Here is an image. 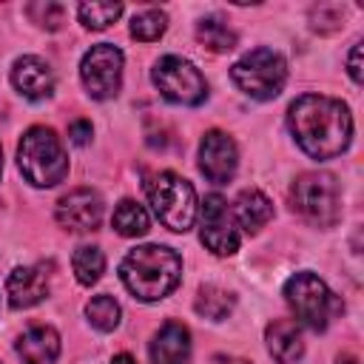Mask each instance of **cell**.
Listing matches in <instances>:
<instances>
[{"mask_svg":"<svg viewBox=\"0 0 364 364\" xmlns=\"http://www.w3.org/2000/svg\"><path fill=\"white\" fill-rule=\"evenodd\" d=\"M210 364H250V361H245V358H236V355H213L210 358Z\"/></svg>","mask_w":364,"mask_h":364,"instance_id":"f1b7e54d","label":"cell"},{"mask_svg":"<svg viewBox=\"0 0 364 364\" xmlns=\"http://www.w3.org/2000/svg\"><path fill=\"white\" fill-rule=\"evenodd\" d=\"M11 85L31 102H40V100H48L54 94V71L46 60L34 57V54H26L20 60H14V68H11Z\"/></svg>","mask_w":364,"mask_h":364,"instance_id":"4fadbf2b","label":"cell"},{"mask_svg":"<svg viewBox=\"0 0 364 364\" xmlns=\"http://www.w3.org/2000/svg\"><path fill=\"white\" fill-rule=\"evenodd\" d=\"M6 296H9V304L14 310H23V307H34L37 301H43L48 296V273L46 267H17L9 273L6 279Z\"/></svg>","mask_w":364,"mask_h":364,"instance_id":"5bb4252c","label":"cell"},{"mask_svg":"<svg viewBox=\"0 0 364 364\" xmlns=\"http://www.w3.org/2000/svg\"><path fill=\"white\" fill-rule=\"evenodd\" d=\"M165 28H168V17L159 9H145V11L134 14V20H131V34L142 43L159 40L165 34Z\"/></svg>","mask_w":364,"mask_h":364,"instance_id":"d4e9b609","label":"cell"},{"mask_svg":"<svg viewBox=\"0 0 364 364\" xmlns=\"http://www.w3.org/2000/svg\"><path fill=\"white\" fill-rule=\"evenodd\" d=\"M264 341L270 355L279 364H296L304 355V341H301V330L296 321L290 318H273L264 330Z\"/></svg>","mask_w":364,"mask_h":364,"instance_id":"2e32d148","label":"cell"},{"mask_svg":"<svg viewBox=\"0 0 364 364\" xmlns=\"http://www.w3.org/2000/svg\"><path fill=\"white\" fill-rule=\"evenodd\" d=\"M71 267H74V276H77L80 284H94V282H100V276L105 270V256H102L100 247L82 245V247L74 250Z\"/></svg>","mask_w":364,"mask_h":364,"instance_id":"7402d4cb","label":"cell"},{"mask_svg":"<svg viewBox=\"0 0 364 364\" xmlns=\"http://www.w3.org/2000/svg\"><path fill=\"white\" fill-rule=\"evenodd\" d=\"M145 193H148V202H151L156 219L168 230L185 233V230L193 228V219H196V191H193V185L185 176H179L173 171L154 173L145 182Z\"/></svg>","mask_w":364,"mask_h":364,"instance_id":"277c9868","label":"cell"},{"mask_svg":"<svg viewBox=\"0 0 364 364\" xmlns=\"http://www.w3.org/2000/svg\"><path fill=\"white\" fill-rule=\"evenodd\" d=\"M77 14L85 28L100 31V28H108L122 14V3H80Z\"/></svg>","mask_w":364,"mask_h":364,"instance_id":"cb8c5ba5","label":"cell"},{"mask_svg":"<svg viewBox=\"0 0 364 364\" xmlns=\"http://www.w3.org/2000/svg\"><path fill=\"white\" fill-rule=\"evenodd\" d=\"M196 313L202 318H210V321H222L230 316L233 310V296L216 284H202L199 287V296H196Z\"/></svg>","mask_w":364,"mask_h":364,"instance_id":"44dd1931","label":"cell"},{"mask_svg":"<svg viewBox=\"0 0 364 364\" xmlns=\"http://www.w3.org/2000/svg\"><path fill=\"white\" fill-rule=\"evenodd\" d=\"M233 216H236V225L245 230V233H259L270 216H273V205L270 199L256 191V188H247L236 196V205H233Z\"/></svg>","mask_w":364,"mask_h":364,"instance_id":"ac0fdd59","label":"cell"},{"mask_svg":"<svg viewBox=\"0 0 364 364\" xmlns=\"http://www.w3.org/2000/svg\"><path fill=\"white\" fill-rule=\"evenodd\" d=\"M230 80L236 82V88L242 94L264 102V100H273L282 94V88L287 82V63L273 48H253L242 60L233 63Z\"/></svg>","mask_w":364,"mask_h":364,"instance_id":"5b68a950","label":"cell"},{"mask_svg":"<svg viewBox=\"0 0 364 364\" xmlns=\"http://www.w3.org/2000/svg\"><path fill=\"white\" fill-rule=\"evenodd\" d=\"M287 128L296 145L318 162L341 156L353 139L350 108L341 100H333L324 94L299 97L287 108Z\"/></svg>","mask_w":364,"mask_h":364,"instance_id":"6da1fadb","label":"cell"},{"mask_svg":"<svg viewBox=\"0 0 364 364\" xmlns=\"http://www.w3.org/2000/svg\"><path fill=\"white\" fill-rule=\"evenodd\" d=\"M119 279L134 299L159 301L171 290H176L182 279V259L165 245H139L125 253L119 264Z\"/></svg>","mask_w":364,"mask_h":364,"instance_id":"7a4b0ae2","label":"cell"},{"mask_svg":"<svg viewBox=\"0 0 364 364\" xmlns=\"http://www.w3.org/2000/svg\"><path fill=\"white\" fill-rule=\"evenodd\" d=\"M236 165H239L236 142L225 131H208L202 136V145H199V171L210 182L225 185L228 179H233Z\"/></svg>","mask_w":364,"mask_h":364,"instance_id":"7c38bea8","label":"cell"},{"mask_svg":"<svg viewBox=\"0 0 364 364\" xmlns=\"http://www.w3.org/2000/svg\"><path fill=\"white\" fill-rule=\"evenodd\" d=\"M14 350L26 364H54L60 355V336L54 327L37 324V327H28L17 338Z\"/></svg>","mask_w":364,"mask_h":364,"instance_id":"e0dca14e","label":"cell"},{"mask_svg":"<svg viewBox=\"0 0 364 364\" xmlns=\"http://www.w3.org/2000/svg\"><path fill=\"white\" fill-rule=\"evenodd\" d=\"M0 173H3V151H0Z\"/></svg>","mask_w":364,"mask_h":364,"instance_id":"1f68e13d","label":"cell"},{"mask_svg":"<svg viewBox=\"0 0 364 364\" xmlns=\"http://www.w3.org/2000/svg\"><path fill=\"white\" fill-rule=\"evenodd\" d=\"M57 222L71 233H91L102 222V199L91 188H77L57 202Z\"/></svg>","mask_w":364,"mask_h":364,"instance_id":"8fae6325","label":"cell"},{"mask_svg":"<svg viewBox=\"0 0 364 364\" xmlns=\"http://www.w3.org/2000/svg\"><path fill=\"white\" fill-rule=\"evenodd\" d=\"M85 316H88L91 327H97L100 333H111V330H117L122 310H119L117 299H111V296L102 293V296H94V299L85 304Z\"/></svg>","mask_w":364,"mask_h":364,"instance_id":"603a6c76","label":"cell"},{"mask_svg":"<svg viewBox=\"0 0 364 364\" xmlns=\"http://www.w3.org/2000/svg\"><path fill=\"white\" fill-rule=\"evenodd\" d=\"M111 225H114V230H117L119 236H128V239H134V236H145L148 228H151L145 208H142L139 202H134V199H122V202L114 208Z\"/></svg>","mask_w":364,"mask_h":364,"instance_id":"d6986e66","label":"cell"},{"mask_svg":"<svg viewBox=\"0 0 364 364\" xmlns=\"http://www.w3.org/2000/svg\"><path fill=\"white\" fill-rule=\"evenodd\" d=\"M80 77L94 100H111L122 85V51L111 43H97L82 54Z\"/></svg>","mask_w":364,"mask_h":364,"instance_id":"9c48e42d","label":"cell"},{"mask_svg":"<svg viewBox=\"0 0 364 364\" xmlns=\"http://www.w3.org/2000/svg\"><path fill=\"white\" fill-rule=\"evenodd\" d=\"M196 40H199L205 48L216 51V54L236 48V31H233L222 17H202V20L196 23Z\"/></svg>","mask_w":364,"mask_h":364,"instance_id":"ffe728a7","label":"cell"},{"mask_svg":"<svg viewBox=\"0 0 364 364\" xmlns=\"http://www.w3.org/2000/svg\"><path fill=\"white\" fill-rule=\"evenodd\" d=\"M290 202H293V210H299L307 222L318 228H330L341 216L338 182L333 173H324V171L301 173L290 188Z\"/></svg>","mask_w":364,"mask_h":364,"instance_id":"52a82bcc","label":"cell"},{"mask_svg":"<svg viewBox=\"0 0 364 364\" xmlns=\"http://www.w3.org/2000/svg\"><path fill=\"white\" fill-rule=\"evenodd\" d=\"M111 364H136V361H134L128 353H119V355H114V358H111Z\"/></svg>","mask_w":364,"mask_h":364,"instance_id":"f546056e","label":"cell"},{"mask_svg":"<svg viewBox=\"0 0 364 364\" xmlns=\"http://www.w3.org/2000/svg\"><path fill=\"white\" fill-rule=\"evenodd\" d=\"M151 364H188L191 358V333L182 321H165L151 347Z\"/></svg>","mask_w":364,"mask_h":364,"instance_id":"9a60e30c","label":"cell"},{"mask_svg":"<svg viewBox=\"0 0 364 364\" xmlns=\"http://www.w3.org/2000/svg\"><path fill=\"white\" fill-rule=\"evenodd\" d=\"M68 134H71V142L74 145H85L88 136H91V122L88 119H77V122H71Z\"/></svg>","mask_w":364,"mask_h":364,"instance_id":"4316f807","label":"cell"},{"mask_svg":"<svg viewBox=\"0 0 364 364\" xmlns=\"http://www.w3.org/2000/svg\"><path fill=\"white\" fill-rule=\"evenodd\" d=\"M151 80L159 88V94L176 105H199L208 97V82L199 74V68L173 54L156 60Z\"/></svg>","mask_w":364,"mask_h":364,"instance_id":"ba28073f","label":"cell"},{"mask_svg":"<svg viewBox=\"0 0 364 364\" xmlns=\"http://www.w3.org/2000/svg\"><path fill=\"white\" fill-rule=\"evenodd\" d=\"M199 236L202 245L216 256H233L239 250V230L233 225L230 208L225 196L208 193L202 202V219H199Z\"/></svg>","mask_w":364,"mask_h":364,"instance_id":"30bf717a","label":"cell"},{"mask_svg":"<svg viewBox=\"0 0 364 364\" xmlns=\"http://www.w3.org/2000/svg\"><path fill=\"white\" fill-rule=\"evenodd\" d=\"M350 77L355 82H361V43H355L350 51Z\"/></svg>","mask_w":364,"mask_h":364,"instance_id":"83f0119b","label":"cell"},{"mask_svg":"<svg viewBox=\"0 0 364 364\" xmlns=\"http://www.w3.org/2000/svg\"><path fill=\"white\" fill-rule=\"evenodd\" d=\"M336 364H358V358H355V355H353V353H341V355H338V361H336Z\"/></svg>","mask_w":364,"mask_h":364,"instance_id":"4dcf8cb0","label":"cell"},{"mask_svg":"<svg viewBox=\"0 0 364 364\" xmlns=\"http://www.w3.org/2000/svg\"><path fill=\"white\" fill-rule=\"evenodd\" d=\"M284 299L296 318L310 330H324L330 318L341 310V301L330 293V287L310 270H301L284 282Z\"/></svg>","mask_w":364,"mask_h":364,"instance_id":"8992f818","label":"cell"},{"mask_svg":"<svg viewBox=\"0 0 364 364\" xmlns=\"http://www.w3.org/2000/svg\"><path fill=\"white\" fill-rule=\"evenodd\" d=\"M17 165L34 188H54L68 173V154L51 128L34 125L17 145Z\"/></svg>","mask_w":364,"mask_h":364,"instance_id":"3957f363","label":"cell"},{"mask_svg":"<svg viewBox=\"0 0 364 364\" xmlns=\"http://www.w3.org/2000/svg\"><path fill=\"white\" fill-rule=\"evenodd\" d=\"M26 11H28V17H31L37 26H43V28H48V31H57V28L63 26V17H65V9H63L60 3H51V0H46V3H31Z\"/></svg>","mask_w":364,"mask_h":364,"instance_id":"484cf974","label":"cell"}]
</instances>
